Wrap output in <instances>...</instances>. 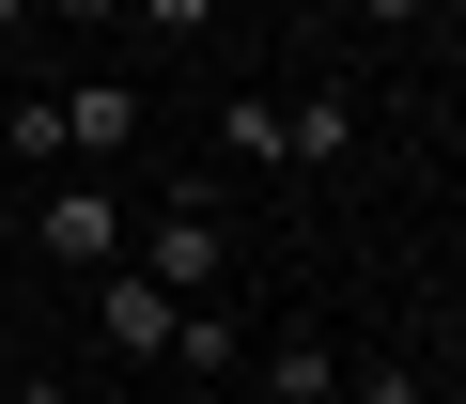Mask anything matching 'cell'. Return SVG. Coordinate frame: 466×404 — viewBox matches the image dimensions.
<instances>
[{
	"label": "cell",
	"instance_id": "30bf717a",
	"mask_svg": "<svg viewBox=\"0 0 466 404\" xmlns=\"http://www.w3.org/2000/svg\"><path fill=\"white\" fill-rule=\"evenodd\" d=\"M125 16H140V32H171V47H187V32H218V0H125Z\"/></svg>",
	"mask_w": 466,
	"mask_h": 404
},
{
	"label": "cell",
	"instance_id": "7a4b0ae2",
	"mask_svg": "<svg viewBox=\"0 0 466 404\" xmlns=\"http://www.w3.org/2000/svg\"><path fill=\"white\" fill-rule=\"evenodd\" d=\"M125 218H140V202H125L109 171H63V187L32 202V249H47L63 280H94V265H125Z\"/></svg>",
	"mask_w": 466,
	"mask_h": 404
},
{
	"label": "cell",
	"instance_id": "7c38bea8",
	"mask_svg": "<svg viewBox=\"0 0 466 404\" xmlns=\"http://www.w3.org/2000/svg\"><path fill=\"white\" fill-rule=\"evenodd\" d=\"M358 16H373V32H420V16H435V0H358Z\"/></svg>",
	"mask_w": 466,
	"mask_h": 404
},
{
	"label": "cell",
	"instance_id": "8fae6325",
	"mask_svg": "<svg viewBox=\"0 0 466 404\" xmlns=\"http://www.w3.org/2000/svg\"><path fill=\"white\" fill-rule=\"evenodd\" d=\"M358 404H420V358H373V373H342Z\"/></svg>",
	"mask_w": 466,
	"mask_h": 404
},
{
	"label": "cell",
	"instance_id": "52a82bcc",
	"mask_svg": "<svg viewBox=\"0 0 466 404\" xmlns=\"http://www.w3.org/2000/svg\"><path fill=\"white\" fill-rule=\"evenodd\" d=\"M156 373H187V389H233V373H249V327H233L218 296H187V311H171V358H156Z\"/></svg>",
	"mask_w": 466,
	"mask_h": 404
},
{
	"label": "cell",
	"instance_id": "9c48e42d",
	"mask_svg": "<svg viewBox=\"0 0 466 404\" xmlns=\"http://www.w3.org/2000/svg\"><path fill=\"white\" fill-rule=\"evenodd\" d=\"M0 140H16V171H63V109H47V94H16V109H0Z\"/></svg>",
	"mask_w": 466,
	"mask_h": 404
},
{
	"label": "cell",
	"instance_id": "6da1fadb",
	"mask_svg": "<svg viewBox=\"0 0 466 404\" xmlns=\"http://www.w3.org/2000/svg\"><path fill=\"white\" fill-rule=\"evenodd\" d=\"M125 265L171 280V296H218L233 280V218H218V202H140V218H125Z\"/></svg>",
	"mask_w": 466,
	"mask_h": 404
},
{
	"label": "cell",
	"instance_id": "4fadbf2b",
	"mask_svg": "<svg viewBox=\"0 0 466 404\" xmlns=\"http://www.w3.org/2000/svg\"><path fill=\"white\" fill-rule=\"evenodd\" d=\"M32 16H47V0H0V47H16V32H32Z\"/></svg>",
	"mask_w": 466,
	"mask_h": 404
},
{
	"label": "cell",
	"instance_id": "5b68a950",
	"mask_svg": "<svg viewBox=\"0 0 466 404\" xmlns=\"http://www.w3.org/2000/svg\"><path fill=\"white\" fill-rule=\"evenodd\" d=\"M280 156H296V171H342V156H358V78L280 94Z\"/></svg>",
	"mask_w": 466,
	"mask_h": 404
},
{
	"label": "cell",
	"instance_id": "3957f363",
	"mask_svg": "<svg viewBox=\"0 0 466 404\" xmlns=\"http://www.w3.org/2000/svg\"><path fill=\"white\" fill-rule=\"evenodd\" d=\"M171 311H187V296H171V280H140V265H94V280H78V327H94L125 373H156V358H171Z\"/></svg>",
	"mask_w": 466,
	"mask_h": 404
},
{
	"label": "cell",
	"instance_id": "5bb4252c",
	"mask_svg": "<svg viewBox=\"0 0 466 404\" xmlns=\"http://www.w3.org/2000/svg\"><path fill=\"white\" fill-rule=\"evenodd\" d=\"M94 404H156V389H94Z\"/></svg>",
	"mask_w": 466,
	"mask_h": 404
},
{
	"label": "cell",
	"instance_id": "277c9868",
	"mask_svg": "<svg viewBox=\"0 0 466 404\" xmlns=\"http://www.w3.org/2000/svg\"><path fill=\"white\" fill-rule=\"evenodd\" d=\"M63 171H125L140 156V78H63Z\"/></svg>",
	"mask_w": 466,
	"mask_h": 404
},
{
	"label": "cell",
	"instance_id": "8992f818",
	"mask_svg": "<svg viewBox=\"0 0 466 404\" xmlns=\"http://www.w3.org/2000/svg\"><path fill=\"white\" fill-rule=\"evenodd\" d=\"M249 389L265 404H342V342L327 327H280V342H249Z\"/></svg>",
	"mask_w": 466,
	"mask_h": 404
},
{
	"label": "cell",
	"instance_id": "ba28073f",
	"mask_svg": "<svg viewBox=\"0 0 466 404\" xmlns=\"http://www.w3.org/2000/svg\"><path fill=\"white\" fill-rule=\"evenodd\" d=\"M218 156L249 171V187H280V171H296V156H280V94H233V109H218Z\"/></svg>",
	"mask_w": 466,
	"mask_h": 404
}]
</instances>
